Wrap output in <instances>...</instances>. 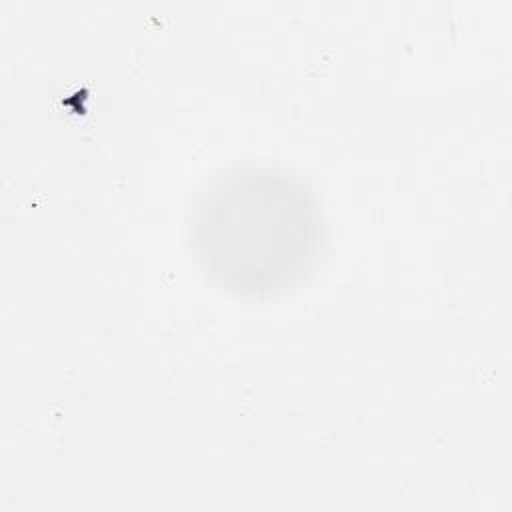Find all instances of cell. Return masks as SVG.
Returning <instances> with one entry per match:
<instances>
[{
    "instance_id": "6da1fadb",
    "label": "cell",
    "mask_w": 512,
    "mask_h": 512,
    "mask_svg": "<svg viewBox=\"0 0 512 512\" xmlns=\"http://www.w3.org/2000/svg\"><path fill=\"white\" fill-rule=\"evenodd\" d=\"M318 210L294 178L238 170L200 202L196 254L206 274L238 296L270 294L300 276L320 238Z\"/></svg>"
}]
</instances>
